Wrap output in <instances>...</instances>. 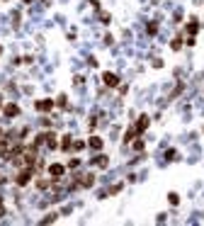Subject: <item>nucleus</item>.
<instances>
[{"label": "nucleus", "instance_id": "obj_1", "mask_svg": "<svg viewBox=\"0 0 204 226\" xmlns=\"http://www.w3.org/2000/svg\"><path fill=\"white\" fill-rule=\"evenodd\" d=\"M34 178V168H22V170L17 173V178H15V182H17L19 187H24V185H29V180Z\"/></svg>", "mask_w": 204, "mask_h": 226}, {"label": "nucleus", "instance_id": "obj_2", "mask_svg": "<svg viewBox=\"0 0 204 226\" xmlns=\"http://www.w3.org/2000/svg\"><path fill=\"white\" fill-rule=\"evenodd\" d=\"M102 80H105V85H107V88H117V85H119V78H117L114 73H110V71L102 75Z\"/></svg>", "mask_w": 204, "mask_h": 226}, {"label": "nucleus", "instance_id": "obj_3", "mask_svg": "<svg viewBox=\"0 0 204 226\" xmlns=\"http://www.w3.org/2000/svg\"><path fill=\"white\" fill-rule=\"evenodd\" d=\"M63 173H66V168H63V165H58V163H54V165H49V175H51L54 180H58V178H61Z\"/></svg>", "mask_w": 204, "mask_h": 226}, {"label": "nucleus", "instance_id": "obj_4", "mask_svg": "<svg viewBox=\"0 0 204 226\" xmlns=\"http://www.w3.org/2000/svg\"><path fill=\"white\" fill-rule=\"evenodd\" d=\"M54 105H56L54 100H39L37 109H39V112H49V109H54Z\"/></svg>", "mask_w": 204, "mask_h": 226}, {"label": "nucleus", "instance_id": "obj_5", "mask_svg": "<svg viewBox=\"0 0 204 226\" xmlns=\"http://www.w3.org/2000/svg\"><path fill=\"white\" fill-rule=\"evenodd\" d=\"M146 129H148V114H141L139 117V124H136V131H146Z\"/></svg>", "mask_w": 204, "mask_h": 226}, {"label": "nucleus", "instance_id": "obj_6", "mask_svg": "<svg viewBox=\"0 0 204 226\" xmlns=\"http://www.w3.org/2000/svg\"><path fill=\"white\" fill-rule=\"evenodd\" d=\"M88 146H90V148H95V151H100V148H102V139H100V136H90Z\"/></svg>", "mask_w": 204, "mask_h": 226}, {"label": "nucleus", "instance_id": "obj_7", "mask_svg": "<svg viewBox=\"0 0 204 226\" xmlns=\"http://www.w3.org/2000/svg\"><path fill=\"white\" fill-rule=\"evenodd\" d=\"M15 114H19V107L17 105H8L5 107V117H15Z\"/></svg>", "mask_w": 204, "mask_h": 226}, {"label": "nucleus", "instance_id": "obj_8", "mask_svg": "<svg viewBox=\"0 0 204 226\" xmlns=\"http://www.w3.org/2000/svg\"><path fill=\"white\" fill-rule=\"evenodd\" d=\"M46 146H49V148H56V146H58V141H56V134H46Z\"/></svg>", "mask_w": 204, "mask_h": 226}, {"label": "nucleus", "instance_id": "obj_9", "mask_svg": "<svg viewBox=\"0 0 204 226\" xmlns=\"http://www.w3.org/2000/svg\"><path fill=\"white\" fill-rule=\"evenodd\" d=\"M71 146H73V139H71V136H63V141H61V148H66V151H68Z\"/></svg>", "mask_w": 204, "mask_h": 226}, {"label": "nucleus", "instance_id": "obj_10", "mask_svg": "<svg viewBox=\"0 0 204 226\" xmlns=\"http://www.w3.org/2000/svg\"><path fill=\"white\" fill-rule=\"evenodd\" d=\"M95 163H97L100 168H107V156H97V158H95Z\"/></svg>", "mask_w": 204, "mask_h": 226}, {"label": "nucleus", "instance_id": "obj_11", "mask_svg": "<svg viewBox=\"0 0 204 226\" xmlns=\"http://www.w3.org/2000/svg\"><path fill=\"white\" fill-rule=\"evenodd\" d=\"M197 29H199V25H197V22H192V25L187 27V32H190V36H195V34H197Z\"/></svg>", "mask_w": 204, "mask_h": 226}, {"label": "nucleus", "instance_id": "obj_12", "mask_svg": "<svg viewBox=\"0 0 204 226\" xmlns=\"http://www.w3.org/2000/svg\"><path fill=\"white\" fill-rule=\"evenodd\" d=\"M134 134H136V131H134V129H129V131H126V136H124V141H126V144H129V141H134Z\"/></svg>", "mask_w": 204, "mask_h": 226}, {"label": "nucleus", "instance_id": "obj_13", "mask_svg": "<svg viewBox=\"0 0 204 226\" xmlns=\"http://www.w3.org/2000/svg\"><path fill=\"white\" fill-rule=\"evenodd\" d=\"M168 199H170V204H177V202H180V197H177L175 192H170V195H168Z\"/></svg>", "mask_w": 204, "mask_h": 226}, {"label": "nucleus", "instance_id": "obj_14", "mask_svg": "<svg viewBox=\"0 0 204 226\" xmlns=\"http://www.w3.org/2000/svg\"><path fill=\"white\" fill-rule=\"evenodd\" d=\"M180 46H182V39H180V36H177L175 41H173V51H177V49H180Z\"/></svg>", "mask_w": 204, "mask_h": 226}, {"label": "nucleus", "instance_id": "obj_15", "mask_svg": "<svg viewBox=\"0 0 204 226\" xmlns=\"http://www.w3.org/2000/svg\"><path fill=\"white\" fill-rule=\"evenodd\" d=\"M156 32H158V25H156V22H151V25H148V34H156Z\"/></svg>", "mask_w": 204, "mask_h": 226}, {"label": "nucleus", "instance_id": "obj_16", "mask_svg": "<svg viewBox=\"0 0 204 226\" xmlns=\"http://www.w3.org/2000/svg\"><path fill=\"white\" fill-rule=\"evenodd\" d=\"M73 148H75V151H80V148H85V144H83V141H73Z\"/></svg>", "mask_w": 204, "mask_h": 226}, {"label": "nucleus", "instance_id": "obj_17", "mask_svg": "<svg viewBox=\"0 0 204 226\" xmlns=\"http://www.w3.org/2000/svg\"><path fill=\"white\" fill-rule=\"evenodd\" d=\"M78 165H80V161H78V158H73V161L68 163V168H78Z\"/></svg>", "mask_w": 204, "mask_h": 226}, {"label": "nucleus", "instance_id": "obj_18", "mask_svg": "<svg viewBox=\"0 0 204 226\" xmlns=\"http://www.w3.org/2000/svg\"><path fill=\"white\" fill-rule=\"evenodd\" d=\"M0 139H3V129H0Z\"/></svg>", "mask_w": 204, "mask_h": 226}]
</instances>
